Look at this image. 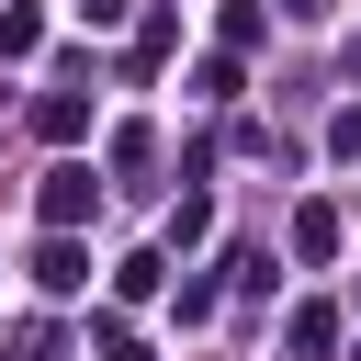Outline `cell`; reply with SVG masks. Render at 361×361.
<instances>
[{
    "instance_id": "6da1fadb",
    "label": "cell",
    "mask_w": 361,
    "mask_h": 361,
    "mask_svg": "<svg viewBox=\"0 0 361 361\" xmlns=\"http://www.w3.org/2000/svg\"><path fill=\"white\" fill-rule=\"evenodd\" d=\"M79 214H90V169H56L45 180V226H79Z\"/></svg>"
}]
</instances>
